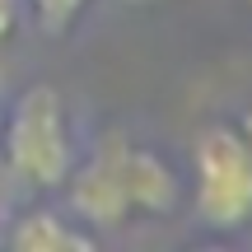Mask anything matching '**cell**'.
<instances>
[{
    "label": "cell",
    "mask_w": 252,
    "mask_h": 252,
    "mask_svg": "<svg viewBox=\"0 0 252 252\" xmlns=\"http://www.w3.org/2000/svg\"><path fill=\"white\" fill-rule=\"evenodd\" d=\"M5 159L33 187H65L75 168V145H70V122H65V103L52 84H33L19 94V103L9 108L5 126Z\"/></svg>",
    "instance_id": "obj_1"
},
{
    "label": "cell",
    "mask_w": 252,
    "mask_h": 252,
    "mask_svg": "<svg viewBox=\"0 0 252 252\" xmlns=\"http://www.w3.org/2000/svg\"><path fill=\"white\" fill-rule=\"evenodd\" d=\"M65 187H70V206L80 210L84 224H94V229H117V224L131 220V201H126L117 159H112L108 145H103L84 168H70Z\"/></svg>",
    "instance_id": "obj_3"
},
{
    "label": "cell",
    "mask_w": 252,
    "mask_h": 252,
    "mask_svg": "<svg viewBox=\"0 0 252 252\" xmlns=\"http://www.w3.org/2000/svg\"><path fill=\"white\" fill-rule=\"evenodd\" d=\"M196 173V220L215 234L252 224V150L238 126H206L191 145Z\"/></svg>",
    "instance_id": "obj_2"
},
{
    "label": "cell",
    "mask_w": 252,
    "mask_h": 252,
    "mask_svg": "<svg viewBox=\"0 0 252 252\" xmlns=\"http://www.w3.org/2000/svg\"><path fill=\"white\" fill-rule=\"evenodd\" d=\"M248 5H252V0H248Z\"/></svg>",
    "instance_id": "obj_9"
},
{
    "label": "cell",
    "mask_w": 252,
    "mask_h": 252,
    "mask_svg": "<svg viewBox=\"0 0 252 252\" xmlns=\"http://www.w3.org/2000/svg\"><path fill=\"white\" fill-rule=\"evenodd\" d=\"M9 28H14V0H0V42L9 37Z\"/></svg>",
    "instance_id": "obj_7"
},
{
    "label": "cell",
    "mask_w": 252,
    "mask_h": 252,
    "mask_svg": "<svg viewBox=\"0 0 252 252\" xmlns=\"http://www.w3.org/2000/svg\"><path fill=\"white\" fill-rule=\"evenodd\" d=\"M238 131H243V140H248V150H252V108H248V117H243V126H238Z\"/></svg>",
    "instance_id": "obj_8"
},
{
    "label": "cell",
    "mask_w": 252,
    "mask_h": 252,
    "mask_svg": "<svg viewBox=\"0 0 252 252\" xmlns=\"http://www.w3.org/2000/svg\"><path fill=\"white\" fill-rule=\"evenodd\" d=\"M28 5L37 9V19H42L47 33H65V28L75 24V14L84 9V0H28Z\"/></svg>",
    "instance_id": "obj_6"
},
{
    "label": "cell",
    "mask_w": 252,
    "mask_h": 252,
    "mask_svg": "<svg viewBox=\"0 0 252 252\" xmlns=\"http://www.w3.org/2000/svg\"><path fill=\"white\" fill-rule=\"evenodd\" d=\"M9 248L14 252H94V234L75 229L56 210H28L9 229Z\"/></svg>",
    "instance_id": "obj_5"
},
{
    "label": "cell",
    "mask_w": 252,
    "mask_h": 252,
    "mask_svg": "<svg viewBox=\"0 0 252 252\" xmlns=\"http://www.w3.org/2000/svg\"><path fill=\"white\" fill-rule=\"evenodd\" d=\"M108 150H112V159H117L131 215H163V210H173V201H178V178H173V168L159 154L145 150V145L122 140V135H112Z\"/></svg>",
    "instance_id": "obj_4"
}]
</instances>
